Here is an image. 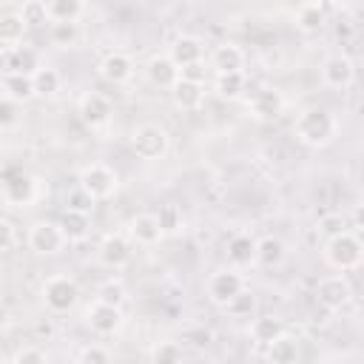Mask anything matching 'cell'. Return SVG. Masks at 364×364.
Instances as JSON below:
<instances>
[{
  "mask_svg": "<svg viewBox=\"0 0 364 364\" xmlns=\"http://www.w3.org/2000/svg\"><path fill=\"white\" fill-rule=\"evenodd\" d=\"M336 131H338V122L336 117L327 111V108H304L296 122H293V134L301 145L307 148H324L336 139Z\"/></svg>",
  "mask_w": 364,
  "mask_h": 364,
  "instance_id": "6da1fadb",
  "label": "cell"
},
{
  "mask_svg": "<svg viewBox=\"0 0 364 364\" xmlns=\"http://www.w3.org/2000/svg\"><path fill=\"white\" fill-rule=\"evenodd\" d=\"M361 259H364V245L355 233L344 230L333 239L324 242V262L336 270V273H353L361 267Z\"/></svg>",
  "mask_w": 364,
  "mask_h": 364,
  "instance_id": "7a4b0ae2",
  "label": "cell"
},
{
  "mask_svg": "<svg viewBox=\"0 0 364 364\" xmlns=\"http://www.w3.org/2000/svg\"><path fill=\"white\" fill-rule=\"evenodd\" d=\"M77 188L91 199V202H100V199H108L117 193L119 188V176L114 168L102 165V162H91L80 171V179H77Z\"/></svg>",
  "mask_w": 364,
  "mask_h": 364,
  "instance_id": "3957f363",
  "label": "cell"
},
{
  "mask_svg": "<svg viewBox=\"0 0 364 364\" xmlns=\"http://www.w3.org/2000/svg\"><path fill=\"white\" fill-rule=\"evenodd\" d=\"M40 296H43V304H46L51 313H68V310H74L77 301H80V287H77V282H74L71 276L54 273V276H48V279L43 282Z\"/></svg>",
  "mask_w": 364,
  "mask_h": 364,
  "instance_id": "277c9868",
  "label": "cell"
},
{
  "mask_svg": "<svg viewBox=\"0 0 364 364\" xmlns=\"http://www.w3.org/2000/svg\"><path fill=\"white\" fill-rule=\"evenodd\" d=\"M168 142H171L168 131L162 125H156V122H142V125H136L131 131V151L145 162H154V159L165 156Z\"/></svg>",
  "mask_w": 364,
  "mask_h": 364,
  "instance_id": "5b68a950",
  "label": "cell"
},
{
  "mask_svg": "<svg viewBox=\"0 0 364 364\" xmlns=\"http://www.w3.org/2000/svg\"><path fill=\"white\" fill-rule=\"evenodd\" d=\"M65 245H68V242H65L60 225L51 222V219H40V222H34L31 230H28V247H31L34 253H40V256H57V253L65 250Z\"/></svg>",
  "mask_w": 364,
  "mask_h": 364,
  "instance_id": "8992f818",
  "label": "cell"
},
{
  "mask_svg": "<svg viewBox=\"0 0 364 364\" xmlns=\"http://www.w3.org/2000/svg\"><path fill=\"white\" fill-rule=\"evenodd\" d=\"M245 290V276L236 270V267H225V270H216L210 279H208V299L216 304V307H225L233 296H239Z\"/></svg>",
  "mask_w": 364,
  "mask_h": 364,
  "instance_id": "52a82bcc",
  "label": "cell"
},
{
  "mask_svg": "<svg viewBox=\"0 0 364 364\" xmlns=\"http://www.w3.org/2000/svg\"><path fill=\"white\" fill-rule=\"evenodd\" d=\"M316 296H318V304L327 307V310H341L353 301V287L350 282L344 279V273H333V276H324L316 287Z\"/></svg>",
  "mask_w": 364,
  "mask_h": 364,
  "instance_id": "ba28073f",
  "label": "cell"
},
{
  "mask_svg": "<svg viewBox=\"0 0 364 364\" xmlns=\"http://www.w3.org/2000/svg\"><path fill=\"white\" fill-rule=\"evenodd\" d=\"M85 324L97 336H114L122 327V310L114 307V304H105V301H97L94 299L88 304V310H85Z\"/></svg>",
  "mask_w": 364,
  "mask_h": 364,
  "instance_id": "9c48e42d",
  "label": "cell"
},
{
  "mask_svg": "<svg viewBox=\"0 0 364 364\" xmlns=\"http://www.w3.org/2000/svg\"><path fill=\"white\" fill-rule=\"evenodd\" d=\"M134 250H131V242L122 236V233H108L102 236V242L97 245V259L102 267L108 270H122L128 262H131Z\"/></svg>",
  "mask_w": 364,
  "mask_h": 364,
  "instance_id": "30bf717a",
  "label": "cell"
},
{
  "mask_svg": "<svg viewBox=\"0 0 364 364\" xmlns=\"http://www.w3.org/2000/svg\"><path fill=\"white\" fill-rule=\"evenodd\" d=\"M353 80H355V63L347 54H330L321 63V82L327 88L344 91V88L353 85Z\"/></svg>",
  "mask_w": 364,
  "mask_h": 364,
  "instance_id": "8fae6325",
  "label": "cell"
},
{
  "mask_svg": "<svg viewBox=\"0 0 364 364\" xmlns=\"http://www.w3.org/2000/svg\"><path fill=\"white\" fill-rule=\"evenodd\" d=\"M40 68V57L31 46H14V48H3L0 51V71L3 77L9 74H34Z\"/></svg>",
  "mask_w": 364,
  "mask_h": 364,
  "instance_id": "7c38bea8",
  "label": "cell"
},
{
  "mask_svg": "<svg viewBox=\"0 0 364 364\" xmlns=\"http://www.w3.org/2000/svg\"><path fill=\"white\" fill-rule=\"evenodd\" d=\"M77 114L88 128H102L111 119V100L100 91H85L77 102Z\"/></svg>",
  "mask_w": 364,
  "mask_h": 364,
  "instance_id": "4fadbf2b",
  "label": "cell"
},
{
  "mask_svg": "<svg viewBox=\"0 0 364 364\" xmlns=\"http://www.w3.org/2000/svg\"><path fill=\"white\" fill-rule=\"evenodd\" d=\"M284 111V97L279 88H259L247 97V114L256 119H276Z\"/></svg>",
  "mask_w": 364,
  "mask_h": 364,
  "instance_id": "5bb4252c",
  "label": "cell"
},
{
  "mask_svg": "<svg viewBox=\"0 0 364 364\" xmlns=\"http://www.w3.org/2000/svg\"><path fill=\"white\" fill-rule=\"evenodd\" d=\"M3 196L11 208H23V205H31L34 196H37V182L31 173L26 171H14L6 182H3Z\"/></svg>",
  "mask_w": 364,
  "mask_h": 364,
  "instance_id": "9a60e30c",
  "label": "cell"
},
{
  "mask_svg": "<svg viewBox=\"0 0 364 364\" xmlns=\"http://www.w3.org/2000/svg\"><path fill=\"white\" fill-rule=\"evenodd\" d=\"M225 253H228L230 267H236V270L256 264V236H253V233H245V230L233 233V236L228 239Z\"/></svg>",
  "mask_w": 364,
  "mask_h": 364,
  "instance_id": "2e32d148",
  "label": "cell"
},
{
  "mask_svg": "<svg viewBox=\"0 0 364 364\" xmlns=\"http://www.w3.org/2000/svg\"><path fill=\"white\" fill-rule=\"evenodd\" d=\"M202 54H205V43L193 34H179L171 48H168V57L173 60L176 68H185V65H193V63H202Z\"/></svg>",
  "mask_w": 364,
  "mask_h": 364,
  "instance_id": "e0dca14e",
  "label": "cell"
},
{
  "mask_svg": "<svg viewBox=\"0 0 364 364\" xmlns=\"http://www.w3.org/2000/svg\"><path fill=\"white\" fill-rule=\"evenodd\" d=\"M100 74H102V80H108V82H114V85L128 82L131 74H134V60H131V54H125V51H108V54L100 60Z\"/></svg>",
  "mask_w": 364,
  "mask_h": 364,
  "instance_id": "ac0fdd59",
  "label": "cell"
},
{
  "mask_svg": "<svg viewBox=\"0 0 364 364\" xmlns=\"http://www.w3.org/2000/svg\"><path fill=\"white\" fill-rule=\"evenodd\" d=\"M210 68L216 74H233V71H245V51L236 43H219L210 51Z\"/></svg>",
  "mask_w": 364,
  "mask_h": 364,
  "instance_id": "d6986e66",
  "label": "cell"
},
{
  "mask_svg": "<svg viewBox=\"0 0 364 364\" xmlns=\"http://www.w3.org/2000/svg\"><path fill=\"white\" fill-rule=\"evenodd\" d=\"M327 23V6L324 3H301L293 11V26L301 34H318Z\"/></svg>",
  "mask_w": 364,
  "mask_h": 364,
  "instance_id": "ffe728a7",
  "label": "cell"
},
{
  "mask_svg": "<svg viewBox=\"0 0 364 364\" xmlns=\"http://www.w3.org/2000/svg\"><path fill=\"white\" fill-rule=\"evenodd\" d=\"M171 100L179 111H196L205 102V85L202 82H191V80H176L171 85Z\"/></svg>",
  "mask_w": 364,
  "mask_h": 364,
  "instance_id": "44dd1931",
  "label": "cell"
},
{
  "mask_svg": "<svg viewBox=\"0 0 364 364\" xmlns=\"http://www.w3.org/2000/svg\"><path fill=\"white\" fill-rule=\"evenodd\" d=\"M145 74H148V80H151L156 88H168V91H171V85L179 80V68L173 65V60H171L168 54H154V57L145 63Z\"/></svg>",
  "mask_w": 364,
  "mask_h": 364,
  "instance_id": "7402d4cb",
  "label": "cell"
},
{
  "mask_svg": "<svg viewBox=\"0 0 364 364\" xmlns=\"http://www.w3.org/2000/svg\"><path fill=\"white\" fill-rule=\"evenodd\" d=\"M57 225H60L65 242H85L91 236V213H85V210H68L65 208Z\"/></svg>",
  "mask_w": 364,
  "mask_h": 364,
  "instance_id": "603a6c76",
  "label": "cell"
},
{
  "mask_svg": "<svg viewBox=\"0 0 364 364\" xmlns=\"http://www.w3.org/2000/svg\"><path fill=\"white\" fill-rule=\"evenodd\" d=\"M128 233H131V239H134L136 245H142V247H151V245H156V242L165 236L154 213H136V216L131 219V225H128Z\"/></svg>",
  "mask_w": 364,
  "mask_h": 364,
  "instance_id": "cb8c5ba5",
  "label": "cell"
},
{
  "mask_svg": "<svg viewBox=\"0 0 364 364\" xmlns=\"http://www.w3.org/2000/svg\"><path fill=\"white\" fill-rule=\"evenodd\" d=\"M247 330H250V338H253L256 344H262V347H267V344L276 341L282 333H287V330H284V321H282L279 316H253V318L247 321Z\"/></svg>",
  "mask_w": 364,
  "mask_h": 364,
  "instance_id": "d4e9b609",
  "label": "cell"
},
{
  "mask_svg": "<svg viewBox=\"0 0 364 364\" xmlns=\"http://www.w3.org/2000/svg\"><path fill=\"white\" fill-rule=\"evenodd\" d=\"M213 91H216V97L225 100V102H236V100H242V97L247 94V77H245V71L216 74V80H213Z\"/></svg>",
  "mask_w": 364,
  "mask_h": 364,
  "instance_id": "484cf974",
  "label": "cell"
},
{
  "mask_svg": "<svg viewBox=\"0 0 364 364\" xmlns=\"http://www.w3.org/2000/svg\"><path fill=\"white\" fill-rule=\"evenodd\" d=\"M26 31H28V26L23 23V17H20L17 11H6V14H0V48L23 46Z\"/></svg>",
  "mask_w": 364,
  "mask_h": 364,
  "instance_id": "4316f807",
  "label": "cell"
},
{
  "mask_svg": "<svg viewBox=\"0 0 364 364\" xmlns=\"http://www.w3.org/2000/svg\"><path fill=\"white\" fill-rule=\"evenodd\" d=\"M48 23H77L85 14V6L80 0H43Z\"/></svg>",
  "mask_w": 364,
  "mask_h": 364,
  "instance_id": "83f0119b",
  "label": "cell"
},
{
  "mask_svg": "<svg viewBox=\"0 0 364 364\" xmlns=\"http://www.w3.org/2000/svg\"><path fill=\"white\" fill-rule=\"evenodd\" d=\"M267 361L270 364H296L299 361V338L290 333H282L276 341L267 344Z\"/></svg>",
  "mask_w": 364,
  "mask_h": 364,
  "instance_id": "f1b7e54d",
  "label": "cell"
},
{
  "mask_svg": "<svg viewBox=\"0 0 364 364\" xmlns=\"http://www.w3.org/2000/svg\"><path fill=\"white\" fill-rule=\"evenodd\" d=\"M284 242L279 236H262L256 239V264L262 267H279L284 262Z\"/></svg>",
  "mask_w": 364,
  "mask_h": 364,
  "instance_id": "f546056e",
  "label": "cell"
},
{
  "mask_svg": "<svg viewBox=\"0 0 364 364\" xmlns=\"http://www.w3.org/2000/svg\"><path fill=\"white\" fill-rule=\"evenodd\" d=\"M3 97H9L11 102H28V100H34V82H31V77L28 74H9V77H3Z\"/></svg>",
  "mask_w": 364,
  "mask_h": 364,
  "instance_id": "4dcf8cb0",
  "label": "cell"
},
{
  "mask_svg": "<svg viewBox=\"0 0 364 364\" xmlns=\"http://www.w3.org/2000/svg\"><path fill=\"white\" fill-rule=\"evenodd\" d=\"M31 82H34V97H54L60 91V71L57 68H48V65H40L34 74H31Z\"/></svg>",
  "mask_w": 364,
  "mask_h": 364,
  "instance_id": "1f68e13d",
  "label": "cell"
},
{
  "mask_svg": "<svg viewBox=\"0 0 364 364\" xmlns=\"http://www.w3.org/2000/svg\"><path fill=\"white\" fill-rule=\"evenodd\" d=\"M222 310H225L230 318H239V321H250V318L256 316V296H253V293L245 287V290H242L239 296H233V299H230V301H228Z\"/></svg>",
  "mask_w": 364,
  "mask_h": 364,
  "instance_id": "d6a6232c",
  "label": "cell"
},
{
  "mask_svg": "<svg viewBox=\"0 0 364 364\" xmlns=\"http://www.w3.org/2000/svg\"><path fill=\"white\" fill-rule=\"evenodd\" d=\"M151 364H185V350L173 338H162L151 350Z\"/></svg>",
  "mask_w": 364,
  "mask_h": 364,
  "instance_id": "836d02e7",
  "label": "cell"
},
{
  "mask_svg": "<svg viewBox=\"0 0 364 364\" xmlns=\"http://www.w3.org/2000/svg\"><path fill=\"white\" fill-rule=\"evenodd\" d=\"M48 40L57 48H71L80 43V26L77 23H51L48 26Z\"/></svg>",
  "mask_w": 364,
  "mask_h": 364,
  "instance_id": "e575fe53",
  "label": "cell"
},
{
  "mask_svg": "<svg viewBox=\"0 0 364 364\" xmlns=\"http://www.w3.org/2000/svg\"><path fill=\"white\" fill-rule=\"evenodd\" d=\"M17 14L23 17V23H26L28 28L48 23V17H46V3H43V0H26V3L17 9Z\"/></svg>",
  "mask_w": 364,
  "mask_h": 364,
  "instance_id": "d590c367",
  "label": "cell"
},
{
  "mask_svg": "<svg viewBox=\"0 0 364 364\" xmlns=\"http://www.w3.org/2000/svg\"><path fill=\"white\" fill-rule=\"evenodd\" d=\"M156 216V222H159V228H162V233H176L179 228H182V213H179V208L176 205H162L159 208V213H154Z\"/></svg>",
  "mask_w": 364,
  "mask_h": 364,
  "instance_id": "8d00e7d4",
  "label": "cell"
},
{
  "mask_svg": "<svg viewBox=\"0 0 364 364\" xmlns=\"http://www.w3.org/2000/svg\"><path fill=\"white\" fill-rule=\"evenodd\" d=\"M347 230V219L341 216V213H324L321 219H318V233L324 236V239H333V236H338V233H344Z\"/></svg>",
  "mask_w": 364,
  "mask_h": 364,
  "instance_id": "74e56055",
  "label": "cell"
},
{
  "mask_svg": "<svg viewBox=\"0 0 364 364\" xmlns=\"http://www.w3.org/2000/svg\"><path fill=\"white\" fill-rule=\"evenodd\" d=\"M97 301H105V304H114V307H122V301H125V287L119 284V282H105L102 287H100V293H97Z\"/></svg>",
  "mask_w": 364,
  "mask_h": 364,
  "instance_id": "f35d334b",
  "label": "cell"
},
{
  "mask_svg": "<svg viewBox=\"0 0 364 364\" xmlns=\"http://www.w3.org/2000/svg\"><path fill=\"white\" fill-rule=\"evenodd\" d=\"M77 364H111V355H108L105 347H100V344H88V347L80 350Z\"/></svg>",
  "mask_w": 364,
  "mask_h": 364,
  "instance_id": "ab89813d",
  "label": "cell"
},
{
  "mask_svg": "<svg viewBox=\"0 0 364 364\" xmlns=\"http://www.w3.org/2000/svg\"><path fill=\"white\" fill-rule=\"evenodd\" d=\"M17 119H20V105L11 102L9 97H0V131L17 125Z\"/></svg>",
  "mask_w": 364,
  "mask_h": 364,
  "instance_id": "60d3db41",
  "label": "cell"
},
{
  "mask_svg": "<svg viewBox=\"0 0 364 364\" xmlns=\"http://www.w3.org/2000/svg\"><path fill=\"white\" fill-rule=\"evenodd\" d=\"M11 364H48V358L37 347H20L14 353V358H11Z\"/></svg>",
  "mask_w": 364,
  "mask_h": 364,
  "instance_id": "b9f144b4",
  "label": "cell"
},
{
  "mask_svg": "<svg viewBox=\"0 0 364 364\" xmlns=\"http://www.w3.org/2000/svg\"><path fill=\"white\" fill-rule=\"evenodd\" d=\"M179 77H182V80H191V82H202V85H205L208 68H205V63H193V65L179 68Z\"/></svg>",
  "mask_w": 364,
  "mask_h": 364,
  "instance_id": "7bdbcfd3",
  "label": "cell"
},
{
  "mask_svg": "<svg viewBox=\"0 0 364 364\" xmlns=\"http://www.w3.org/2000/svg\"><path fill=\"white\" fill-rule=\"evenodd\" d=\"M11 245H14V225H11L9 219L0 216V253L9 250Z\"/></svg>",
  "mask_w": 364,
  "mask_h": 364,
  "instance_id": "ee69618b",
  "label": "cell"
},
{
  "mask_svg": "<svg viewBox=\"0 0 364 364\" xmlns=\"http://www.w3.org/2000/svg\"><path fill=\"white\" fill-rule=\"evenodd\" d=\"M9 327H11V313L6 304H0V333H6Z\"/></svg>",
  "mask_w": 364,
  "mask_h": 364,
  "instance_id": "f6af8a7d",
  "label": "cell"
},
{
  "mask_svg": "<svg viewBox=\"0 0 364 364\" xmlns=\"http://www.w3.org/2000/svg\"><path fill=\"white\" fill-rule=\"evenodd\" d=\"M0 51H3V48H0Z\"/></svg>",
  "mask_w": 364,
  "mask_h": 364,
  "instance_id": "bcb514c9",
  "label": "cell"
}]
</instances>
